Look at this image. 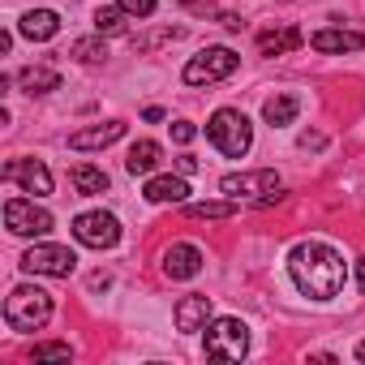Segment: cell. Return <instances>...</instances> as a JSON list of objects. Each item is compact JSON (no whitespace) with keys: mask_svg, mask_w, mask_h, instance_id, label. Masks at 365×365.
<instances>
[{"mask_svg":"<svg viewBox=\"0 0 365 365\" xmlns=\"http://www.w3.org/2000/svg\"><path fill=\"white\" fill-rule=\"evenodd\" d=\"M288 271H292V284H297L305 297H314V301L339 297V288H344V279H348L344 258H339L331 245H322V241H301V245L288 254Z\"/></svg>","mask_w":365,"mask_h":365,"instance_id":"6da1fadb","label":"cell"},{"mask_svg":"<svg viewBox=\"0 0 365 365\" xmlns=\"http://www.w3.org/2000/svg\"><path fill=\"white\" fill-rule=\"evenodd\" d=\"M207 138H211V146H215L220 155L241 159V155L254 146V125H250L245 112H237V108H220V112L207 120Z\"/></svg>","mask_w":365,"mask_h":365,"instance_id":"7a4b0ae2","label":"cell"},{"mask_svg":"<svg viewBox=\"0 0 365 365\" xmlns=\"http://www.w3.org/2000/svg\"><path fill=\"white\" fill-rule=\"evenodd\" d=\"M52 309H56V305H52V292L22 284V288H14L9 301H5V322H9L14 331H39V327H48Z\"/></svg>","mask_w":365,"mask_h":365,"instance_id":"3957f363","label":"cell"},{"mask_svg":"<svg viewBox=\"0 0 365 365\" xmlns=\"http://www.w3.org/2000/svg\"><path fill=\"white\" fill-rule=\"evenodd\" d=\"M250 352V327L241 318H215L207 327V356L215 361H241Z\"/></svg>","mask_w":365,"mask_h":365,"instance_id":"277c9868","label":"cell"},{"mask_svg":"<svg viewBox=\"0 0 365 365\" xmlns=\"http://www.w3.org/2000/svg\"><path fill=\"white\" fill-rule=\"evenodd\" d=\"M237 65H241V56H237L232 48H202V52L185 65V82H190V86H211V82L232 78Z\"/></svg>","mask_w":365,"mask_h":365,"instance_id":"5b68a950","label":"cell"},{"mask_svg":"<svg viewBox=\"0 0 365 365\" xmlns=\"http://www.w3.org/2000/svg\"><path fill=\"white\" fill-rule=\"evenodd\" d=\"M220 190L232 198V202H241V198H271L275 190H279V176L271 172V168H254V172H228L224 180H220Z\"/></svg>","mask_w":365,"mask_h":365,"instance_id":"8992f818","label":"cell"},{"mask_svg":"<svg viewBox=\"0 0 365 365\" xmlns=\"http://www.w3.org/2000/svg\"><path fill=\"white\" fill-rule=\"evenodd\" d=\"M5 228L14 237H48L52 232V215L43 207H35L31 198H9L5 202Z\"/></svg>","mask_w":365,"mask_h":365,"instance_id":"52a82bcc","label":"cell"},{"mask_svg":"<svg viewBox=\"0 0 365 365\" xmlns=\"http://www.w3.org/2000/svg\"><path fill=\"white\" fill-rule=\"evenodd\" d=\"M73 267H78V258H73L69 245H35V250L22 254V271H31V275H56V279H69Z\"/></svg>","mask_w":365,"mask_h":365,"instance_id":"ba28073f","label":"cell"},{"mask_svg":"<svg viewBox=\"0 0 365 365\" xmlns=\"http://www.w3.org/2000/svg\"><path fill=\"white\" fill-rule=\"evenodd\" d=\"M73 237L91 250H112L120 241V220L108 215V211H86V215L73 220Z\"/></svg>","mask_w":365,"mask_h":365,"instance_id":"9c48e42d","label":"cell"},{"mask_svg":"<svg viewBox=\"0 0 365 365\" xmlns=\"http://www.w3.org/2000/svg\"><path fill=\"white\" fill-rule=\"evenodd\" d=\"M5 180H18V185L26 194H35V198L52 194V172H48L43 159H9L5 163Z\"/></svg>","mask_w":365,"mask_h":365,"instance_id":"30bf717a","label":"cell"},{"mask_svg":"<svg viewBox=\"0 0 365 365\" xmlns=\"http://www.w3.org/2000/svg\"><path fill=\"white\" fill-rule=\"evenodd\" d=\"M202 271V250L198 245H172L163 254V275L168 279H194Z\"/></svg>","mask_w":365,"mask_h":365,"instance_id":"8fae6325","label":"cell"},{"mask_svg":"<svg viewBox=\"0 0 365 365\" xmlns=\"http://www.w3.org/2000/svg\"><path fill=\"white\" fill-rule=\"evenodd\" d=\"M207 322H211V297H180L176 301V331H185V335H194V331H207Z\"/></svg>","mask_w":365,"mask_h":365,"instance_id":"7c38bea8","label":"cell"},{"mask_svg":"<svg viewBox=\"0 0 365 365\" xmlns=\"http://www.w3.org/2000/svg\"><path fill=\"white\" fill-rule=\"evenodd\" d=\"M120 138H125V125L120 120H108V125H91V129L69 133V146L73 150H103V146H112Z\"/></svg>","mask_w":365,"mask_h":365,"instance_id":"4fadbf2b","label":"cell"},{"mask_svg":"<svg viewBox=\"0 0 365 365\" xmlns=\"http://www.w3.org/2000/svg\"><path fill=\"white\" fill-rule=\"evenodd\" d=\"M18 31H22L31 43H48V39L61 31V18H56L52 9H31V14L18 22Z\"/></svg>","mask_w":365,"mask_h":365,"instance_id":"5bb4252c","label":"cell"},{"mask_svg":"<svg viewBox=\"0 0 365 365\" xmlns=\"http://www.w3.org/2000/svg\"><path fill=\"white\" fill-rule=\"evenodd\" d=\"M314 52H361L365 48V35L361 31H318L309 39Z\"/></svg>","mask_w":365,"mask_h":365,"instance_id":"9a60e30c","label":"cell"},{"mask_svg":"<svg viewBox=\"0 0 365 365\" xmlns=\"http://www.w3.org/2000/svg\"><path fill=\"white\" fill-rule=\"evenodd\" d=\"M146 202H185L190 198V185L180 176H150L146 180Z\"/></svg>","mask_w":365,"mask_h":365,"instance_id":"2e32d148","label":"cell"},{"mask_svg":"<svg viewBox=\"0 0 365 365\" xmlns=\"http://www.w3.org/2000/svg\"><path fill=\"white\" fill-rule=\"evenodd\" d=\"M69 180H73V190H78L82 198L108 194V172L95 168V163H73V168H69Z\"/></svg>","mask_w":365,"mask_h":365,"instance_id":"e0dca14e","label":"cell"},{"mask_svg":"<svg viewBox=\"0 0 365 365\" xmlns=\"http://www.w3.org/2000/svg\"><path fill=\"white\" fill-rule=\"evenodd\" d=\"M159 142H150V138H142V142H133L129 146V159H125V168L133 172V176H150L155 168H159Z\"/></svg>","mask_w":365,"mask_h":365,"instance_id":"ac0fdd59","label":"cell"},{"mask_svg":"<svg viewBox=\"0 0 365 365\" xmlns=\"http://www.w3.org/2000/svg\"><path fill=\"white\" fill-rule=\"evenodd\" d=\"M292 48H301V31H297V26L262 31V35H258V52H262V56H284V52H292Z\"/></svg>","mask_w":365,"mask_h":365,"instance_id":"d6986e66","label":"cell"},{"mask_svg":"<svg viewBox=\"0 0 365 365\" xmlns=\"http://www.w3.org/2000/svg\"><path fill=\"white\" fill-rule=\"evenodd\" d=\"M18 86H22L26 95H48V91H56V86H61V73H56V69H48V65H31V69H22V73H18Z\"/></svg>","mask_w":365,"mask_h":365,"instance_id":"ffe728a7","label":"cell"},{"mask_svg":"<svg viewBox=\"0 0 365 365\" xmlns=\"http://www.w3.org/2000/svg\"><path fill=\"white\" fill-rule=\"evenodd\" d=\"M297 112H301V99H297V95H275V99H267V103H262V116H267V125H271V129L292 125V120H297Z\"/></svg>","mask_w":365,"mask_h":365,"instance_id":"44dd1931","label":"cell"},{"mask_svg":"<svg viewBox=\"0 0 365 365\" xmlns=\"http://www.w3.org/2000/svg\"><path fill=\"white\" fill-rule=\"evenodd\" d=\"M185 215L190 220H228V215H237V202L232 198L228 202H190Z\"/></svg>","mask_w":365,"mask_h":365,"instance_id":"7402d4cb","label":"cell"},{"mask_svg":"<svg viewBox=\"0 0 365 365\" xmlns=\"http://www.w3.org/2000/svg\"><path fill=\"white\" fill-rule=\"evenodd\" d=\"M120 18H125L120 5H103V9H95V31H99V35H120V31H125Z\"/></svg>","mask_w":365,"mask_h":365,"instance_id":"603a6c76","label":"cell"},{"mask_svg":"<svg viewBox=\"0 0 365 365\" xmlns=\"http://www.w3.org/2000/svg\"><path fill=\"white\" fill-rule=\"evenodd\" d=\"M69 56H78V61L95 65V61H103V56H108V48H103L99 39H78V43H69Z\"/></svg>","mask_w":365,"mask_h":365,"instance_id":"cb8c5ba5","label":"cell"},{"mask_svg":"<svg viewBox=\"0 0 365 365\" xmlns=\"http://www.w3.org/2000/svg\"><path fill=\"white\" fill-rule=\"evenodd\" d=\"M35 361H69V344H35Z\"/></svg>","mask_w":365,"mask_h":365,"instance_id":"d4e9b609","label":"cell"},{"mask_svg":"<svg viewBox=\"0 0 365 365\" xmlns=\"http://www.w3.org/2000/svg\"><path fill=\"white\" fill-rule=\"evenodd\" d=\"M116 5H120V9H125L129 18H150L159 0H116Z\"/></svg>","mask_w":365,"mask_h":365,"instance_id":"484cf974","label":"cell"},{"mask_svg":"<svg viewBox=\"0 0 365 365\" xmlns=\"http://www.w3.org/2000/svg\"><path fill=\"white\" fill-rule=\"evenodd\" d=\"M168 129H172V142H180V146H190V142L198 138V129H194L190 120H172Z\"/></svg>","mask_w":365,"mask_h":365,"instance_id":"4316f807","label":"cell"},{"mask_svg":"<svg viewBox=\"0 0 365 365\" xmlns=\"http://www.w3.org/2000/svg\"><path fill=\"white\" fill-rule=\"evenodd\" d=\"M176 168L190 176V172H198V159H194V155H180V159H176Z\"/></svg>","mask_w":365,"mask_h":365,"instance_id":"83f0119b","label":"cell"},{"mask_svg":"<svg viewBox=\"0 0 365 365\" xmlns=\"http://www.w3.org/2000/svg\"><path fill=\"white\" fill-rule=\"evenodd\" d=\"M356 288L365 292V258H356Z\"/></svg>","mask_w":365,"mask_h":365,"instance_id":"f1b7e54d","label":"cell"},{"mask_svg":"<svg viewBox=\"0 0 365 365\" xmlns=\"http://www.w3.org/2000/svg\"><path fill=\"white\" fill-rule=\"evenodd\" d=\"M356 361H365V344H356Z\"/></svg>","mask_w":365,"mask_h":365,"instance_id":"f546056e","label":"cell"},{"mask_svg":"<svg viewBox=\"0 0 365 365\" xmlns=\"http://www.w3.org/2000/svg\"><path fill=\"white\" fill-rule=\"evenodd\" d=\"M185 5H190V0H185Z\"/></svg>","mask_w":365,"mask_h":365,"instance_id":"4dcf8cb0","label":"cell"}]
</instances>
